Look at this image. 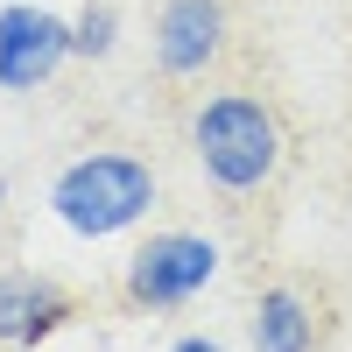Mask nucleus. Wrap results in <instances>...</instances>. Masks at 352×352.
Segmentation results:
<instances>
[{"mask_svg": "<svg viewBox=\"0 0 352 352\" xmlns=\"http://www.w3.org/2000/svg\"><path fill=\"white\" fill-rule=\"evenodd\" d=\"M113 43H120V8L113 0H85V14L71 21V56L99 64V56H113Z\"/></svg>", "mask_w": 352, "mask_h": 352, "instance_id": "obj_8", "label": "nucleus"}, {"mask_svg": "<svg viewBox=\"0 0 352 352\" xmlns=\"http://www.w3.org/2000/svg\"><path fill=\"white\" fill-rule=\"evenodd\" d=\"M71 56V21L36 8V0H14L0 8V92H36L56 78V64Z\"/></svg>", "mask_w": 352, "mask_h": 352, "instance_id": "obj_4", "label": "nucleus"}, {"mask_svg": "<svg viewBox=\"0 0 352 352\" xmlns=\"http://www.w3.org/2000/svg\"><path fill=\"white\" fill-rule=\"evenodd\" d=\"M148 204H155V169L127 148H92V155L64 162L50 184V212L78 240H113V232L148 219Z\"/></svg>", "mask_w": 352, "mask_h": 352, "instance_id": "obj_1", "label": "nucleus"}, {"mask_svg": "<svg viewBox=\"0 0 352 352\" xmlns=\"http://www.w3.org/2000/svg\"><path fill=\"white\" fill-rule=\"evenodd\" d=\"M190 141H197L204 176H212L219 190H232V197L261 190L275 176V162H282V127H275V113L261 106L254 92H219L212 106L197 113Z\"/></svg>", "mask_w": 352, "mask_h": 352, "instance_id": "obj_2", "label": "nucleus"}, {"mask_svg": "<svg viewBox=\"0 0 352 352\" xmlns=\"http://www.w3.org/2000/svg\"><path fill=\"white\" fill-rule=\"evenodd\" d=\"M219 275V247L204 232H148L127 261V303L134 310H176Z\"/></svg>", "mask_w": 352, "mask_h": 352, "instance_id": "obj_3", "label": "nucleus"}, {"mask_svg": "<svg viewBox=\"0 0 352 352\" xmlns=\"http://www.w3.org/2000/svg\"><path fill=\"white\" fill-rule=\"evenodd\" d=\"M0 204H8V176H0Z\"/></svg>", "mask_w": 352, "mask_h": 352, "instance_id": "obj_10", "label": "nucleus"}, {"mask_svg": "<svg viewBox=\"0 0 352 352\" xmlns=\"http://www.w3.org/2000/svg\"><path fill=\"white\" fill-rule=\"evenodd\" d=\"M254 352H317V317L296 289H261L254 303Z\"/></svg>", "mask_w": 352, "mask_h": 352, "instance_id": "obj_7", "label": "nucleus"}, {"mask_svg": "<svg viewBox=\"0 0 352 352\" xmlns=\"http://www.w3.org/2000/svg\"><path fill=\"white\" fill-rule=\"evenodd\" d=\"M226 50V0H162L155 14V64L169 78H197Z\"/></svg>", "mask_w": 352, "mask_h": 352, "instance_id": "obj_5", "label": "nucleus"}, {"mask_svg": "<svg viewBox=\"0 0 352 352\" xmlns=\"http://www.w3.org/2000/svg\"><path fill=\"white\" fill-rule=\"evenodd\" d=\"M169 352H226V345H219V338H204V331H190V338H176Z\"/></svg>", "mask_w": 352, "mask_h": 352, "instance_id": "obj_9", "label": "nucleus"}, {"mask_svg": "<svg viewBox=\"0 0 352 352\" xmlns=\"http://www.w3.org/2000/svg\"><path fill=\"white\" fill-rule=\"evenodd\" d=\"M71 317V296L36 268H0V345L36 352L56 324Z\"/></svg>", "mask_w": 352, "mask_h": 352, "instance_id": "obj_6", "label": "nucleus"}]
</instances>
